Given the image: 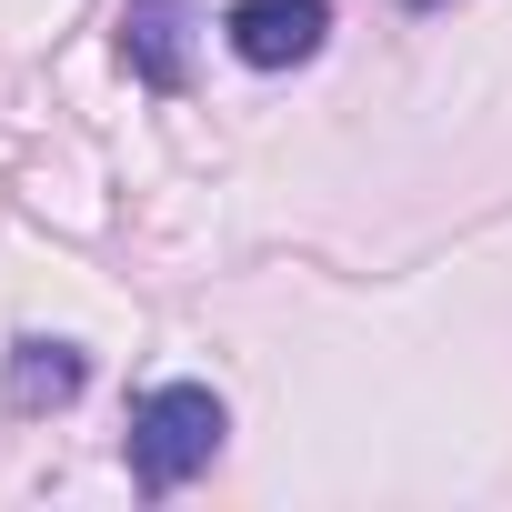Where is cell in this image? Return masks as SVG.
<instances>
[{
  "instance_id": "1",
  "label": "cell",
  "mask_w": 512,
  "mask_h": 512,
  "mask_svg": "<svg viewBox=\"0 0 512 512\" xmlns=\"http://www.w3.org/2000/svg\"><path fill=\"white\" fill-rule=\"evenodd\" d=\"M221 442H231V402H221L211 382H151V392L131 402V442H121V462H131V482L161 502V492L201 482V472L221 462Z\"/></svg>"
},
{
  "instance_id": "2",
  "label": "cell",
  "mask_w": 512,
  "mask_h": 512,
  "mask_svg": "<svg viewBox=\"0 0 512 512\" xmlns=\"http://www.w3.org/2000/svg\"><path fill=\"white\" fill-rule=\"evenodd\" d=\"M221 41H231L241 71H302V61H322V41H332V0H231V11H221Z\"/></svg>"
},
{
  "instance_id": "3",
  "label": "cell",
  "mask_w": 512,
  "mask_h": 512,
  "mask_svg": "<svg viewBox=\"0 0 512 512\" xmlns=\"http://www.w3.org/2000/svg\"><path fill=\"white\" fill-rule=\"evenodd\" d=\"M81 392H91V352H81V342H61V332H21V342H11V362H0V402H11L21 422L71 412Z\"/></svg>"
},
{
  "instance_id": "4",
  "label": "cell",
  "mask_w": 512,
  "mask_h": 512,
  "mask_svg": "<svg viewBox=\"0 0 512 512\" xmlns=\"http://www.w3.org/2000/svg\"><path fill=\"white\" fill-rule=\"evenodd\" d=\"M191 21H201V0H131L121 11V71L141 91H181L191 81Z\"/></svg>"
},
{
  "instance_id": "5",
  "label": "cell",
  "mask_w": 512,
  "mask_h": 512,
  "mask_svg": "<svg viewBox=\"0 0 512 512\" xmlns=\"http://www.w3.org/2000/svg\"><path fill=\"white\" fill-rule=\"evenodd\" d=\"M402 11H442V0H402Z\"/></svg>"
}]
</instances>
